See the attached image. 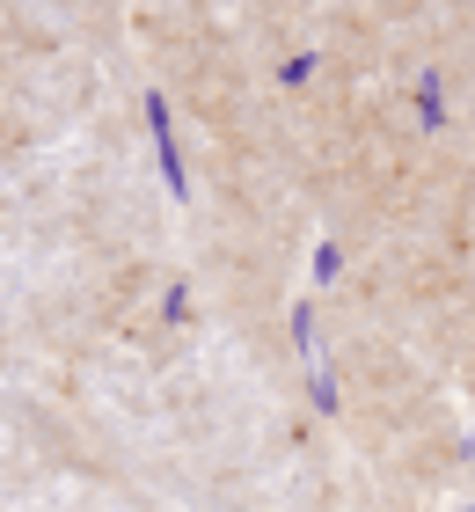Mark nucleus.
I'll return each mask as SVG.
<instances>
[{"label": "nucleus", "instance_id": "obj_1", "mask_svg": "<svg viewBox=\"0 0 475 512\" xmlns=\"http://www.w3.org/2000/svg\"><path fill=\"white\" fill-rule=\"evenodd\" d=\"M147 118H154V147H161V176H169V198H190V183H183V161H176V132H169V103H147Z\"/></svg>", "mask_w": 475, "mask_h": 512}]
</instances>
